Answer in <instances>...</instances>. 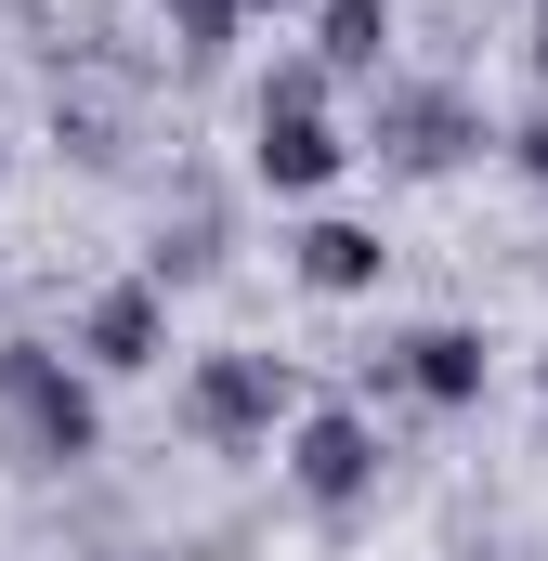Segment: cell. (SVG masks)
<instances>
[{"label": "cell", "instance_id": "cell-1", "mask_svg": "<svg viewBox=\"0 0 548 561\" xmlns=\"http://www.w3.org/2000/svg\"><path fill=\"white\" fill-rule=\"evenodd\" d=\"M327 92H340V79H327L313 53H287V66L262 79V144H249V170H262L274 196H327V183L353 170V144H340V118H327Z\"/></svg>", "mask_w": 548, "mask_h": 561}, {"label": "cell", "instance_id": "cell-2", "mask_svg": "<svg viewBox=\"0 0 548 561\" xmlns=\"http://www.w3.org/2000/svg\"><path fill=\"white\" fill-rule=\"evenodd\" d=\"M379 470H392V444H379L366 405H300V419H287V483H300V510L353 523V510L379 496Z\"/></svg>", "mask_w": 548, "mask_h": 561}, {"label": "cell", "instance_id": "cell-3", "mask_svg": "<svg viewBox=\"0 0 548 561\" xmlns=\"http://www.w3.org/2000/svg\"><path fill=\"white\" fill-rule=\"evenodd\" d=\"M0 419L26 431V457H92V444H105L92 379H79L66 353H39V340H0Z\"/></svg>", "mask_w": 548, "mask_h": 561}, {"label": "cell", "instance_id": "cell-4", "mask_svg": "<svg viewBox=\"0 0 548 561\" xmlns=\"http://www.w3.org/2000/svg\"><path fill=\"white\" fill-rule=\"evenodd\" d=\"M183 419H196V444H274L300 419V379H287V353H196Z\"/></svg>", "mask_w": 548, "mask_h": 561}, {"label": "cell", "instance_id": "cell-5", "mask_svg": "<svg viewBox=\"0 0 548 561\" xmlns=\"http://www.w3.org/2000/svg\"><path fill=\"white\" fill-rule=\"evenodd\" d=\"M79 379H144V366H170V287L157 275H118L92 313H79Z\"/></svg>", "mask_w": 548, "mask_h": 561}, {"label": "cell", "instance_id": "cell-6", "mask_svg": "<svg viewBox=\"0 0 548 561\" xmlns=\"http://www.w3.org/2000/svg\"><path fill=\"white\" fill-rule=\"evenodd\" d=\"M287 275L313 287V300H366V287L392 275V249H379L366 222H340V209H313V222L287 236Z\"/></svg>", "mask_w": 548, "mask_h": 561}, {"label": "cell", "instance_id": "cell-7", "mask_svg": "<svg viewBox=\"0 0 548 561\" xmlns=\"http://www.w3.org/2000/svg\"><path fill=\"white\" fill-rule=\"evenodd\" d=\"M470 105H457V92H379V157H392V170H457V157H470Z\"/></svg>", "mask_w": 548, "mask_h": 561}, {"label": "cell", "instance_id": "cell-8", "mask_svg": "<svg viewBox=\"0 0 548 561\" xmlns=\"http://www.w3.org/2000/svg\"><path fill=\"white\" fill-rule=\"evenodd\" d=\"M392 379H406L418 405H483V379H496V353H483V327H418L406 353H392Z\"/></svg>", "mask_w": 548, "mask_h": 561}, {"label": "cell", "instance_id": "cell-9", "mask_svg": "<svg viewBox=\"0 0 548 561\" xmlns=\"http://www.w3.org/2000/svg\"><path fill=\"white\" fill-rule=\"evenodd\" d=\"M313 66L327 79H379L392 66V0H313Z\"/></svg>", "mask_w": 548, "mask_h": 561}, {"label": "cell", "instance_id": "cell-10", "mask_svg": "<svg viewBox=\"0 0 548 561\" xmlns=\"http://www.w3.org/2000/svg\"><path fill=\"white\" fill-rule=\"evenodd\" d=\"M236 26H249L236 0H170V39H183L196 66H222V53H236Z\"/></svg>", "mask_w": 548, "mask_h": 561}, {"label": "cell", "instance_id": "cell-11", "mask_svg": "<svg viewBox=\"0 0 548 561\" xmlns=\"http://www.w3.org/2000/svg\"><path fill=\"white\" fill-rule=\"evenodd\" d=\"M510 157H523V183H536V196H548V105H536V118H523V131H510Z\"/></svg>", "mask_w": 548, "mask_h": 561}, {"label": "cell", "instance_id": "cell-12", "mask_svg": "<svg viewBox=\"0 0 548 561\" xmlns=\"http://www.w3.org/2000/svg\"><path fill=\"white\" fill-rule=\"evenodd\" d=\"M236 13H313V0H236Z\"/></svg>", "mask_w": 548, "mask_h": 561}, {"label": "cell", "instance_id": "cell-13", "mask_svg": "<svg viewBox=\"0 0 548 561\" xmlns=\"http://www.w3.org/2000/svg\"><path fill=\"white\" fill-rule=\"evenodd\" d=\"M536 392H548V353H536Z\"/></svg>", "mask_w": 548, "mask_h": 561}]
</instances>
